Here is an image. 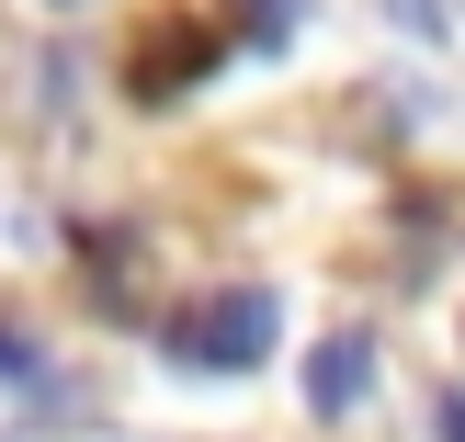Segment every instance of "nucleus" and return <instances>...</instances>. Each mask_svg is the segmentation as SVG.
<instances>
[{"mask_svg": "<svg viewBox=\"0 0 465 442\" xmlns=\"http://www.w3.org/2000/svg\"><path fill=\"white\" fill-rule=\"evenodd\" d=\"M431 420H443V442H465V398H443V408H431Z\"/></svg>", "mask_w": 465, "mask_h": 442, "instance_id": "20e7f679", "label": "nucleus"}, {"mask_svg": "<svg viewBox=\"0 0 465 442\" xmlns=\"http://www.w3.org/2000/svg\"><path fill=\"white\" fill-rule=\"evenodd\" d=\"M363 386H375V329H330L307 352V408H318V420H352Z\"/></svg>", "mask_w": 465, "mask_h": 442, "instance_id": "f03ea898", "label": "nucleus"}, {"mask_svg": "<svg viewBox=\"0 0 465 442\" xmlns=\"http://www.w3.org/2000/svg\"><path fill=\"white\" fill-rule=\"evenodd\" d=\"M193 45H204L193 23H171V34H148V45H136V91H148V103H159V91H182V80H193V68H204Z\"/></svg>", "mask_w": 465, "mask_h": 442, "instance_id": "7ed1b4c3", "label": "nucleus"}, {"mask_svg": "<svg viewBox=\"0 0 465 442\" xmlns=\"http://www.w3.org/2000/svg\"><path fill=\"white\" fill-rule=\"evenodd\" d=\"M272 329H284V307L239 284V295H204V307H182L171 329H159V352L193 363V375H250V363L272 352Z\"/></svg>", "mask_w": 465, "mask_h": 442, "instance_id": "f257e3e1", "label": "nucleus"}]
</instances>
